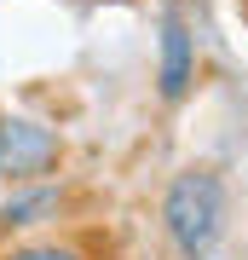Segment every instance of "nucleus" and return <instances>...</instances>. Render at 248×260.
<instances>
[{"mask_svg":"<svg viewBox=\"0 0 248 260\" xmlns=\"http://www.w3.org/2000/svg\"><path fill=\"white\" fill-rule=\"evenodd\" d=\"M6 260H87V254L69 249V243H23V249H12Z\"/></svg>","mask_w":248,"mask_h":260,"instance_id":"nucleus-5","label":"nucleus"},{"mask_svg":"<svg viewBox=\"0 0 248 260\" xmlns=\"http://www.w3.org/2000/svg\"><path fill=\"white\" fill-rule=\"evenodd\" d=\"M58 162V133L52 127H41V121H23V116H12V121H0V179H35L46 174V168Z\"/></svg>","mask_w":248,"mask_h":260,"instance_id":"nucleus-2","label":"nucleus"},{"mask_svg":"<svg viewBox=\"0 0 248 260\" xmlns=\"http://www.w3.org/2000/svg\"><path fill=\"white\" fill-rule=\"evenodd\" d=\"M191 81H196V35H191V23L167 6L162 41H156V87H162L167 104H179L185 93H191Z\"/></svg>","mask_w":248,"mask_h":260,"instance_id":"nucleus-3","label":"nucleus"},{"mask_svg":"<svg viewBox=\"0 0 248 260\" xmlns=\"http://www.w3.org/2000/svg\"><path fill=\"white\" fill-rule=\"evenodd\" d=\"M162 225H167V237H173V249L185 260H208L225 237V185L208 168L179 174L162 197Z\"/></svg>","mask_w":248,"mask_h":260,"instance_id":"nucleus-1","label":"nucleus"},{"mask_svg":"<svg viewBox=\"0 0 248 260\" xmlns=\"http://www.w3.org/2000/svg\"><path fill=\"white\" fill-rule=\"evenodd\" d=\"M58 203H64V197H58L52 185H35V191H18V197H12L6 208H0V225H6V232H23V225H41L46 214H58Z\"/></svg>","mask_w":248,"mask_h":260,"instance_id":"nucleus-4","label":"nucleus"}]
</instances>
